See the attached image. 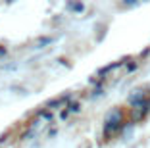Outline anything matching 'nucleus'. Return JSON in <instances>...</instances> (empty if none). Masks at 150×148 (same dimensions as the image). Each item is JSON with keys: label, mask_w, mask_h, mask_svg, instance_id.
<instances>
[{"label": "nucleus", "mask_w": 150, "mask_h": 148, "mask_svg": "<svg viewBox=\"0 0 150 148\" xmlns=\"http://www.w3.org/2000/svg\"><path fill=\"white\" fill-rule=\"evenodd\" d=\"M121 121H123V113L119 112V110H114V112L108 115V119H106V127H104V131H106V133H114L115 129L121 127Z\"/></svg>", "instance_id": "nucleus-1"}, {"label": "nucleus", "mask_w": 150, "mask_h": 148, "mask_svg": "<svg viewBox=\"0 0 150 148\" xmlns=\"http://www.w3.org/2000/svg\"><path fill=\"white\" fill-rule=\"evenodd\" d=\"M146 100H150V98H148V94H146L142 89H137V91H133L131 94H129V104H131L133 108H137V106L144 104Z\"/></svg>", "instance_id": "nucleus-2"}, {"label": "nucleus", "mask_w": 150, "mask_h": 148, "mask_svg": "<svg viewBox=\"0 0 150 148\" xmlns=\"http://www.w3.org/2000/svg\"><path fill=\"white\" fill-rule=\"evenodd\" d=\"M50 40H52V39H50V37H44V39H40V40H39V42H37V48H42V44H46V42H50Z\"/></svg>", "instance_id": "nucleus-3"}]
</instances>
